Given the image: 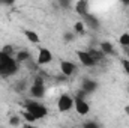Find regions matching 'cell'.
Segmentation results:
<instances>
[{
    "instance_id": "6da1fadb",
    "label": "cell",
    "mask_w": 129,
    "mask_h": 128,
    "mask_svg": "<svg viewBox=\"0 0 129 128\" xmlns=\"http://www.w3.org/2000/svg\"><path fill=\"white\" fill-rule=\"evenodd\" d=\"M20 63L14 56H9L0 50V77H12L18 72Z\"/></svg>"
},
{
    "instance_id": "7a4b0ae2",
    "label": "cell",
    "mask_w": 129,
    "mask_h": 128,
    "mask_svg": "<svg viewBox=\"0 0 129 128\" xmlns=\"http://www.w3.org/2000/svg\"><path fill=\"white\" fill-rule=\"evenodd\" d=\"M23 105H24V110L29 112L36 121L38 119H44V118L48 116L47 105L42 104V102H39V101H36V99H26Z\"/></svg>"
},
{
    "instance_id": "3957f363",
    "label": "cell",
    "mask_w": 129,
    "mask_h": 128,
    "mask_svg": "<svg viewBox=\"0 0 129 128\" xmlns=\"http://www.w3.org/2000/svg\"><path fill=\"white\" fill-rule=\"evenodd\" d=\"M84 92L81 91L80 92V95H77L74 98V107H75V110H77V113L80 115V116H86V115H89V112H90V104H89V101L84 98Z\"/></svg>"
},
{
    "instance_id": "277c9868",
    "label": "cell",
    "mask_w": 129,
    "mask_h": 128,
    "mask_svg": "<svg viewBox=\"0 0 129 128\" xmlns=\"http://www.w3.org/2000/svg\"><path fill=\"white\" fill-rule=\"evenodd\" d=\"M77 57L80 60V63L83 66H87V68H92V66H96L99 62L96 60V57L92 54L90 50H77Z\"/></svg>"
},
{
    "instance_id": "5b68a950",
    "label": "cell",
    "mask_w": 129,
    "mask_h": 128,
    "mask_svg": "<svg viewBox=\"0 0 129 128\" xmlns=\"http://www.w3.org/2000/svg\"><path fill=\"white\" fill-rule=\"evenodd\" d=\"M29 92H30V95H32L33 98H36V99H38V98H42V96L45 95V81H44V78H42L41 75H36V77H35V80H33Z\"/></svg>"
},
{
    "instance_id": "8992f818",
    "label": "cell",
    "mask_w": 129,
    "mask_h": 128,
    "mask_svg": "<svg viewBox=\"0 0 129 128\" xmlns=\"http://www.w3.org/2000/svg\"><path fill=\"white\" fill-rule=\"evenodd\" d=\"M74 109V98L69 94H62L57 99V110L60 113H68Z\"/></svg>"
},
{
    "instance_id": "52a82bcc",
    "label": "cell",
    "mask_w": 129,
    "mask_h": 128,
    "mask_svg": "<svg viewBox=\"0 0 129 128\" xmlns=\"http://www.w3.org/2000/svg\"><path fill=\"white\" fill-rule=\"evenodd\" d=\"M53 62V53L48 48H39L38 51V57H36V63L39 66H45V65Z\"/></svg>"
},
{
    "instance_id": "ba28073f",
    "label": "cell",
    "mask_w": 129,
    "mask_h": 128,
    "mask_svg": "<svg viewBox=\"0 0 129 128\" xmlns=\"http://www.w3.org/2000/svg\"><path fill=\"white\" fill-rule=\"evenodd\" d=\"M59 66H60V71H62V74H63L64 77H71L77 71V65L74 63V62H71V60H60Z\"/></svg>"
},
{
    "instance_id": "9c48e42d",
    "label": "cell",
    "mask_w": 129,
    "mask_h": 128,
    "mask_svg": "<svg viewBox=\"0 0 129 128\" xmlns=\"http://www.w3.org/2000/svg\"><path fill=\"white\" fill-rule=\"evenodd\" d=\"M96 89H98V83L95 80H90V78H84V80H83V83H81V91H83L86 95L93 94Z\"/></svg>"
},
{
    "instance_id": "30bf717a",
    "label": "cell",
    "mask_w": 129,
    "mask_h": 128,
    "mask_svg": "<svg viewBox=\"0 0 129 128\" xmlns=\"http://www.w3.org/2000/svg\"><path fill=\"white\" fill-rule=\"evenodd\" d=\"M75 11H77V14H78V15H81V17L87 15V14H89V3H87V2H84V0L77 2V5H75Z\"/></svg>"
},
{
    "instance_id": "8fae6325",
    "label": "cell",
    "mask_w": 129,
    "mask_h": 128,
    "mask_svg": "<svg viewBox=\"0 0 129 128\" xmlns=\"http://www.w3.org/2000/svg\"><path fill=\"white\" fill-rule=\"evenodd\" d=\"M99 50L104 53V56H111V54H114V45H113L111 42H108V41L101 42Z\"/></svg>"
},
{
    "instance_id": "7c38bea8",
    "label": "cell",
    "mask_w": 129,
    "mask_h": 128,
    "mask_svg": "<svg viewBox=\"0 0 129 128\" xmlns=\"http://www.w3.org/2000/svg\"><path fill=\"white\" fill-rule=\"evenodd\" d=\"M15 59H17V62H18V63H23V62H30V60H32V56H30V53H29V51L21 50V51H18V53H17Z\"/></svg>"
},
{
    "instance_id": "4fadbf2b",
    "label": "cell",
    "mask_w": 129,
    "mask_h": 128,
    "mask_svg": "<svg viewBox=\"0 0 129 128\" xmlns=\"http://www.w3.org/2000/svg\"><path fill=\"white\" fill-rule=\"evenodd\" d=\"M24 35H26V38H27L32 44H38V42L41 41L39 35H38L36 32H33V30H29V29H27V30H24Z\"/></svg>"
},
{
    "instance_id": "5bb4252c",
    "label": "cell",
    "mask_w": 129,
    "mask_h": 128,
    "mask_svg": "<svg viewBox=\"0 0 129 128\" xmlns=\"http://www.w3.org/2000/svg\"><path fill=\"white\" fill-rule=\"evenodd\" d=\"M83 18L86 20V23H87L90 27H93V29H98V26H99V21H98L96 17H93L92 14H87V15H84Z\"/></svg>"
},
{
    "instance_id": "9a60e30c",
    "label": "cell",
    "mask_w": 129,
    "mask_h": 128,
    "mask_svg": "<svg viewBox=\"0 0 129 128\" xmlns=\"http://www.w3.org/2000/svg\"><path fill=\"white\" fill-rule=\"evenodd\" d=\"M119 42H120V45H123V47H129V33H122L120 36H119Z\"/></svg>"
},
{
    "instance_id": "2e32d148",
    "label": "cell",
    "mask_w": 129,
    "mask_h": 128,
    "mask_svg": "<svg viewBox=\"0 0 129 128\" xmlns=\"http://www.w3.org/2000/svg\"><path fill=\"white\" fill-rule=\"evenodd\" d=\"M21 116H23V119H24V121H26L27 124H33V122L36 121V119L33 118L32 115H30L29 112H26V110H23V113H21Z\"/></svg>"
},
{
    "instance_id": "e0dca14e",
    "label": "cell",
    "mask_w": 129,
    "mask_h": 128,
    "mask_svg": "<svg viewBox=\"0 0 129 128\" xmlns=\"http://www.w3.org/2000/svg\"><path fill=\"white\" fill-rule=\"evenodd\" d=\"M74 32L75 33H84V23H81V21L75 23V26H74Z\"/></svg>"
},
{
    "instance_id": "ac0fdd59",
    "label": "cell",
    "mask_w": 129,
    "mask_h": 128,
    "mask_svg": "<svg viewBox=\"0 0 129 128\" xmlns=\"http://www.w3.org/2000/svg\"><path fill=\"white\" fill-rule=\"evenodd\" d=\"M83 128H101V125L95 121H87V122L83 124Z\"/></svg>"
},
{
    "instance_id": "d6986e66",
    "label": "cell",
    "mask_w": 129,
    "mask_h": 128,
    "mask_svg": "<svg viewBox=\"0 0 129 128\" xmlns=\"http://www.w3.org/2000/svg\"><path fill=\"white\" fill-rule=\"evenodd\" d=\"M9 124L12 125V127H18L21 122H20V116H12L11 119H9Z\"/></svg>"
},
{
    "instance_id": "ffe728a7",
    "label": "cell",
    "mask_w": 129,
    "mask_h": 128,
    "mask_svg": "<svg viewBox=\"0 0 129 128\" xmlns=\"http://www.w3.org/2000/svg\"><path fill=\"white\" fill-rule=\"evenodd\" d=\"M120 63H122V68H123V71H125V72H126V74L129 75V59H123Z\"/></svg>"
},
{
    "instance_id": "44dd1931",
    "label": "cell",
    "mask_w": 129,
    "mask_h": 128,
    "mask_svg": "<svg viewBox=\"0 0 129 128\" xmlns=\"http://www.w3.org/2000/svg\"><path fill=\"white\" fill-rule=\"evenodd\" d=\"M23 128H39V127H36V125H33V124H27V122H26V124L23 125Z\"/></svg>"
},
{
    "instance_id": "7402d4cb",
    "label": "cell",
    "mask_w": 129,
    "mask_h": 128,
    "mask_svg": "<svg viewBox=\"0 0 129 128\" xmlns=\"http://www.w3.org/2000/svg\"><path fill=\"white\" fill-rule=\"evenodd\" d=\"M66 39H68V41H72V39H74V35H72V33H66Z\"/></svg>"
},
{
    "instance_id": "603a6c76",
    "label": "cell",
    "mask_w": 129,
    "mask_h": 128,
    "mask_svg": "<svg viewBox=\"0 0 129 128\" xmlns=\"http://www.w3.org/2000/svg\"><path fill=\"white\" fill-rule=\"evenodd\" d=\"M125 113L129 116V104H128V105H125Z\"/></svg>"
},
{
    "instance_id": "cb8c5ba5",
    "label": "cell",
    "mask_w": 129,
    "mask_h": 128,
    "mask_svg": "<svg viewBox=\"0 0 129 128\" xmlns=\"http://www.w3.org/2000/svg\"><path fill=\"white\" fill-rule=\"evenodd\" d=\"M128 59H129V51H128Z\"/></svg>"
}]
</instances>
